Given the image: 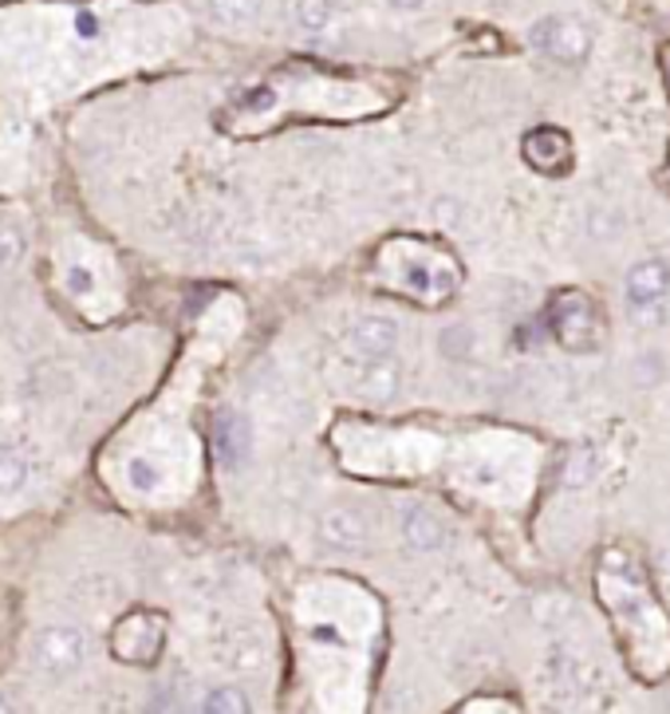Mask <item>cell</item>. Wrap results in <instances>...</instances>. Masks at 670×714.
Returning <instances> with one entry per match:
<instances>
[{
  "label": "cell",
  "instance_id": "6da1fadb",
  "mask_svg": "<svg viewBox=\"0 0 670 714\" xmlns=\"http://www.w3.org/2000/svg\"><path fill=\"white\" fill-rule=\"evenodd\" d=\"M623 304L639 328H659L670 316V261L647 257V261L632 265L623 280Z\"/></svg>",
  "mask_w": 670,
  "mask_h": 714
},
{
  "label": "cell",
  "instance_id": "7a4b0ae2",
  "mask_svg": "<svg viewBox=\"0 0 670 714\" xmlns=\"http://www.w3.org/2000/svg\"><path fill=\"white\" fill-rule=\"evenodd\" d=\"M528 40H533V48L540 52V56L560 64V68H580V64L592 56V32H588L584 20H576V16L536 20Z\"/></svg>",
  "mask_w": 670,
  "mask_h": 714
},
{
  "label": "cell",
  "instance_id": "3957f363",
  "mask_svg": "<svg viewBox=\"0 0 670 714\" xmlns=\"http://www.w3.org/2000/svg\"><path fill=\"white\" fill-rule=\"evenodd\" d=\"M87 659V636L76 624H44L32 636V667L52 679L76 676Z\"/></svg>",
  "mask_w": 670,
  "mask_h": 714
},
{
  "label": "cell",
  "instance_id": "277c9868",
  "mask_svg": "<svg viewBox=\"0 0 670 714\" xmlns=\"http://www.w3.org/2000/svg\"><path fill=\"white\" fill-rule=\"evenodd\" d=\"M552 332H556V339L572 352H588L600 344V320H595V309L584 297H565L556 304Z\"/></svg>",
  "mask_w": 670,
  "mask_h": 714
},
{
  "label": "cell",
  "instance_id": "5b68a950",
  "mask_svg": "<svg viewBox=\"0 0 670 714\" xmlns=\"http://www.w3.org/2000/svg\"><path fill=\"white\" fill-rule=\"evenodd\" d=\"M347 344L359 359L375 364V359H391L399 348V324L391 316H359L347 332Z\"/></svg>",
  "mask_w": 670,
  "mask_h": 714
},
{
  "label": "cell",
  "instance_id": "8992f818",
  "mask_svg": "<svg viewBox=\"0 0 670 714\" xmlns=\"http://www.w3.org/2000/svg\"><path fill=\"white\" fill-rule=\"evenodd\" d=\"M367 533H371L367 529V517L355 505H332L320 517V540H324L327 549H339V553L364 549Z\"/></svg>",
  "mask_w": 670,
  "mask_h": 714
},
{
  "label": "cell",
  "instance_id": "52a82bcc",
  "mask_svg": "<svg viewBox=\"0 0 670 714\" xmlns=\"http://www.w3.org/2000/svg\"><path fill=\"white\" fill-rule=\"evenodd\" d=\"M525 158L536 170H545V175H560V170H568V163H572V146H568L565 131L540 126V131H533V135L525 138Z\"/></svg>",
  "mask_w": 670,
  "mask_h": 714
},
{
  "label": "cell",
  "instance_id": "ba28073f",
  "mask_svg": "<svg viewBox=\"0 0 670 714\" xmlns=\"http://www.w3.org/2000/svg\"><path fill=\"white\" fill-rule=\"evenodd\" d=\"M402 540L418 553H438L446 545V525L438 522V513L411 505V510H402Z\"/></svg>",
  "mask_w": 670,
  "mask_h": 714
},
{
  "label": "cell",
  "instance_id": "9c48e42d",
  "mask_svg": "<svg viewBox=\"0 0 670 714\" xmlns=\"http://www.w3.org/2000/svg\"><path fill=\"white\" fill-rule=\"evenodd\" d=\"M253 446V426L249 419L241 415H221L217 423V454H221V466H241L245 462V454Z\"/></svg>",
  "mask_w": 670,
  "mask_h": 714
},
{
  "label": "cell",
  "instance_id": "30bf717a",
  "mask_svg": "<svg viewBox=\"0 0 670 714\" xmlns=\"http://www.w3.org/2000/svg\"><path fill=\"white\" fill-rule=\"evenodd\" d=\"M24 486H29V458L16 446L0 443V502L16 498Z\"/></svg>",
  "mask_w": 670,
  "mask_h": 714
},
{
  "label": "cell",
  "instance_id": "8fae6325",
  "mask_svg": "<svg viewBox=\"0 0 670 714\" xmlns=\"http://www.w3.org/2000/svg\"><path fill=\"white\" fill-rule=\"evenodd\" d=\"M201 714H253V703L241 687H213L201 699Z\"/></svg>",
  "mask_w": 670,
  "mask_h": 714
},
{
  "label": "cell",
  "instance_id": "7c38bea8",
  "mask_svg": "<svg viewBox=\"0 0 670 714\" xmlns=\"http://www.w3.org/2000/svg\"><path fill=\"white\" fill-rule=\"evenodd\" d=\"M335 20V0H297V24L312 36L332 29Z\"/></svg>",
  "mask_w": 670,
  "mask_h": 714
},
{
  "label": "cell",
  "instance_id": "4fadbf2b",
  "mask_svg": "<svg viewBox=\"0 0 670 714\" xmlns=\"http://www.w3.org/2000/svg\"><path fill=\"white\" fill-rule=\"evenodd\" d=\"M210 12L221 24L241 29V24H253L260 16V0H210Z\"/></svg>",
  "mask_w": 670,
  "mask_h": 714
},
{
  "label": "cell",
  "instance_id": "5bb4252c",
  "mask_svg": "<svg viewBox=\"0 0 670 714\" xmlns=\"http://www.w3.org/2000/svg\"><path fill=\"white\" fill-rule=\"evenodd\" d=\"M364 383H367V391H371L375 399H391L394 383H399V367H394L391 359H375Z\"/></svg>",
  "mask_w": 670,
  "mask_h": 714
},
{
  "label": "cell",
  "instance_id": "9a60e30c",
  "mask_svg": "<svg viewBox=\"0 0 670 714\" xmlns=\"http://www.w3.org/2000/svg\"><path fill=\"white\" fill-rule=\"evenodd\" d=\"M126 478H131V486L134 490H143V493H150L154 486L163 482V473H158V466L150 462V458H131V466H126Z\"/></svg>",
  "mask_w": 670,
  "mask_h": 714
},
{
  "label": "cell",
  "instance_id": "2e32d148",
  "mask_svg": "<svg viewBox=\"0 0 670 714\" xmlns=\"http://www.w3.org/2000/svg\"><path fill=\"white\" fill-rule=\"evenodd\" d=\"M24 233L12 230V225H0V269H9V265H16L20 257H24Z\"/></svg>",
  "mask_w": 670,
  "mask_h": 714
},
{
  "label": "cell",
  "instance_id": "e0dca14e",
  "mask_svg": "<svg viewBox=\"0 0 670 714\" xmlns=\"http://www.w3.org/2000/svg\"><path fill=\"white\" fill-rule=\"evenodd\" d=\"M96 289V277L83 269V265H67V292H76V297H87V292Z\"/></svg>",
  "mask_w": 670,
  "mask_h": 714
},
{
  "label": "cell",
  "instance_id": "ac0fdd59",
  "mask_svg": "<svg viewBox=\"0 0 670 714\" xmlns=\"http://www.w3.org/2000/svg\"><path fill=\"white\" fill-rule=\"evenodd\" d=\"M387 4H391V9H399V12H414V9H422L426 0H387Z\"/></svg>",
  "mask_w": 670,
  "mask_h": 714
},
{
  "label": "cell",
  "instance_id": "d6986e66",
  "mask_svg": "<svg viewBox=\"0 0 670 714\" xmlns=\"http://www.w3.org/2000/svg\"><path fill=\"white\" fill-rule=\"evenodd\" d=\"M0 714H16V711H12V703H9L4 695H0Z\"/></svg>",
  "mask_w": 670,
  "mask_h": 714
},
{
  "label": "cell",
  "instance_id": "ffe728a7",
  "mask_svg": "<svg viewBox=\"0 0 670 714\" xmlns=\"http://www.w3.org/2000/svg\"><path fill=\"white\" fill-rule=\"evenodd\" d=\"M667 706H670V699H667Z\"/></svg>",
  "mask_w": 670,
  "mask_h": 714
}]
</instances>
